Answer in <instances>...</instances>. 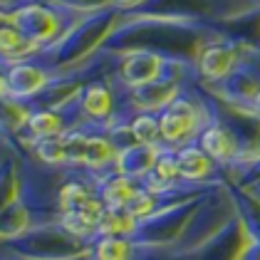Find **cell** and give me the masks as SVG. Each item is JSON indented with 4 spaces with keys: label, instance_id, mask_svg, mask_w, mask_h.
<instances>
[{
    "label": "cell",
    "instance_id": "1",
    "mask_svg": "<svg viewBox=\"0 0 260 260\" xmlns=\"http://www.w3.org/2000/svg\"><path fill=\"white\" fill-rule=\"evenodd\" d=\"M199 129V121H196V112L191 104L186 102H176L171 104V109L164 114L161 119V137L171 144H181L188 137H193Z\"/></svg>",
    "mask_w": 260,
    "mask_h": 260
},
{
    "label": "cell",
    "instance_id": "2",
    "mask_svg": "<svg viewBox=\"0 0 260 260\" xmlns=\"http://www.w3.org/2000/svg\"><path fill=\"white\" fill-rule=\"evenodd\" d=\"M13 20L20 25L22 32H27L32 40L38 38H50L52 32H55V18L47 13V10H42V8H27V10H20Z\"/></svg>",
    "mask_w": 260,
    "mask_h": 260
},
{
    "label": "cell",
    "instance_id": "3",
    "mask_svg": "<svg viewBox=\"0 0 260 260\" xmlns=\"http://www.w3.org/2000/svg\"><path fill=\"white\" fill-rule=\"evenodd\" d=\"M176 161H179V174L186 179H203L211 174V156L203 149L186 146L179 151Z\"/></svg>",
    "mask_w": 260,
    "mask_h": 260
},
{
    "label": "cell",
    "instance_id": "4",
    "mask_svg": "<svg viewBox=\"0 0 260 260\" xmlns=\"http://www.w3.org/2000/svg\"><path fill=\"white\" fill-rule=\"evenodd\" d=\"M201 149L216 161H228L233 154H236L233 139H231L228 132H223L220 126H211V129L203 132V137H201Z\"/></svg>",
    "mask_w": 260,
    "mask_h": 260
},
{
    "label": "cell",
    "instance_id": "5",
    "mask_svg": "<svg viewBox=\"0 0 260 260\" xmlns=\"http://www.w3.org/2000/svg\"><path fill=\"white\" fill-rule=\"evenodd\" d=\"M134 223H137V216L129 213L126 208H107L100 218V231L104 236H121V233L134 231Z\"/></svg>",
    "mask_w": 260,
    "mask_h": 260
},
{
    "label": "cell",
    "instance_id": "6",
    "mask_svg": "<svg viewBox=\"0 0 260 260\" xmlns=\"http://www.w3.org/2000/svg\"><path fill=\"white\" fill-rule=\"evenodd\" d=\"M137 193V188L129 183V179H112L107 186H104V193H102V201L107 208H126V203L132 201V196Z\"/></svg>",
    "mask_w": 260,
    "mask_h": 260
},
{
    "label": "cell",
    "instance_id": "7",
    "mask_svg": "<svg viewBox=\"0 0 260 260\" xmlns=\"http://www.w3.org/2000/svg\"><path fill=\"white\" fill-rule=\"evenodd\" d=\"M62 225H64V231H70V233H75V236H80V238H87V236H92L94 231H100V218H94L92 213L77 208V211H67V213H64Z\"/></svg>",
    "mask_w": 260,
    "mask_h": 260
},
{
    "label": "cell",
    "instance_id": "8",
    "mask_svg": "<svg viewBox=\"0 0 260 260\" xmlns=\"http://www.w3.org/2000/svg\"><path fill=\"white\" fill-rule=\"evenodd\" d=\"M231 64H233V52L231 50H225V47H211V50H206V55L201 60V70L208 77H220V75H225L231 70Z\"/></svg>",
    "mask_w": 260,
    "mask_h": 260
},
{
    "label": "cell",
    "instance_id": "9",
    "mask_svg": "<svg viewBox=\"0 0 260 260\" xmlns=\"http://www.w3.org/2000/svg\"><path fill=\"white\" fill-rule=\"evenodd\" d=\"M174 176H179V161L174 159L171 154H161L159 159L154 161L151 166V174H149V183L151 188H164L169 186Z\"/></svg>",
    "mask_w": 260,
    "mask_h": 260
},
{
    "label": "cell",
    "instance_id": "10",
    "mask_svg": "<svg viewBox=\"0 0 260 260\" xmlns=\"http://www.w3.org/2000/svg\"><path fill=\"white\" fill-rule=\"evenodd\" d=\"M10 80H13V92L27 94V92L40 89V84L45 82V75L38 72L35 67H15L13 75H10Z\"/></svg>",
    "mask_w": 260,
    "mask_h": 260
},
{
    "label": "cell",
    "instance_id": "11",
    "mask_svg": "<svg viewBox=\"0 0 260 260\" xmlns=\"http://www.w3.org/2000/svg\"><path fill=\"white\" fill-rule=\"evenodd\" d=\"M129 255H132V248L126 240L117 238V236H107L97 245L94 260H129Z\"/></svg>",
    "mask_w": 260,
    "mask_h": 260
},
{
    "label": "cell",
    "instance_id": "12",
    "mask_svg": "<svg viewBox=\"0 0 260 260\" xmlns=\"http://www.w3.org/2000/svg\"><path fill=\"white\" fill-rule=\"evenodd\" d=\"M84 109L92 114V117H104V114H109V109H112V97H109V92L104 89V87H89L87 89V94H84Z\"/></svg>",
    "mask_w": 260,
    "mask_h": 260
},
{
    "label": "cell",
    "instance_id": "13",
    "mask_svg": "<svg viewBox=\"0 0 260 260\" xmlns=\"http://www.w3.org/2000/svg\"><path fill=\"white\" fill-rule=\"evenodd\" d=\"M132 134L144 146L156 144V139H159V134H161V121H156L154 117H149V114H144V117H139V119L132 124Z\"/></svg>",
    "mask_w": 260,
    "mask_h": 260
},
{
    "label": "cell",
    "instance_id": "14",
    "mask_svg": "<svg viewBox=\"0 0 260 260\" xmlns=\"http://www.w3.org/2000/svg\"><path fill=\"white\" fill-rule=\"evenodd\" d=\"M112 159H114V151L104 139H87V146H84L87 166H102V164H109Z\"/></svg>",
    "mask_w": 260,
    "mask_h": 260
},
{
    "label": "cell",
    "instance_id": "15",
    "mask_svg": "<svg viewBox=\"0 0 260 260\" xmlns=\"http://www.w3.org/2000/svg\"><path fill=\"white\" fill-rule=\"evenodd\" d=\"M89 199H92V193H89L82 183H67L60 196V203L64 211H77V208H82Z\"/></svg>",
    "mask_w": 260,
    "mask_h": 260
},
{
    "label": "cell",
    "instance_id": "16",
    "mask_svg": "<svg viewBox=\"0 0 260 260\" xmlns=\"http://www.w3.org/2000/svg\"><path fill=\"white\" fill-rule=\"evenodd\" d=\"M30 132L42 137V139L55 137V134L60 132V119H57L55 114H50V112H40V114H35V117L30 119Z\"/></svg>",
    "mask_w": 260,
    "mask_h": 260
},
{
    "label": "cell",
    "instance_id": "17",
    "mask_svg": "<svg viewBox=\"0 0 260 260\" xmlns=\"http://www.w3.org/2000/svg\"><path fill=\"white\" fill-rule=\"evenodd\" d=\"M151 208H154V196H151L149 191H137V193L132 196V201L126 203V211L134 213L137 218H139V216H146Z\"/></svg>",
    "mask_w": 260,
    "mask_h": 260
},
{
    "label": "cell",
    "instance_id": "18",
    "mask_svg": "<svg viewBox=\"0 0 260 260\" xmlns=\"http://www.w3.org/2000/svg\"><path fill=\"white\" fill-rule=\"evenodd\" d=\"M255 109H258V112H260V94H258V97H255Z\"/></svg>",
    "mask_w": 260,
    "mask_h": 260
}]
</instances>
